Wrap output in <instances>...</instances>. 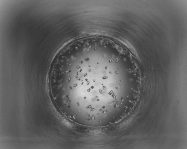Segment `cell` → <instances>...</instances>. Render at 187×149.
<instances>
[{
    "instance_id": "1",
    "label": "cell",
    "mask_w": 187,
    "mask_h": 149,
    "mask_svg": "<svg viewBox=\"0 0 187 149\" xmlns=\"http://www.w3.org/2000/svg\"><path fill=\"white\" fill-rule=\"evenodd\" d=\"M107 56L91 50H70L55 59L51 76L67 106L93 108L104 106L109 96L108 84L114 74Z\"/></svg>"
}]
</instances>
